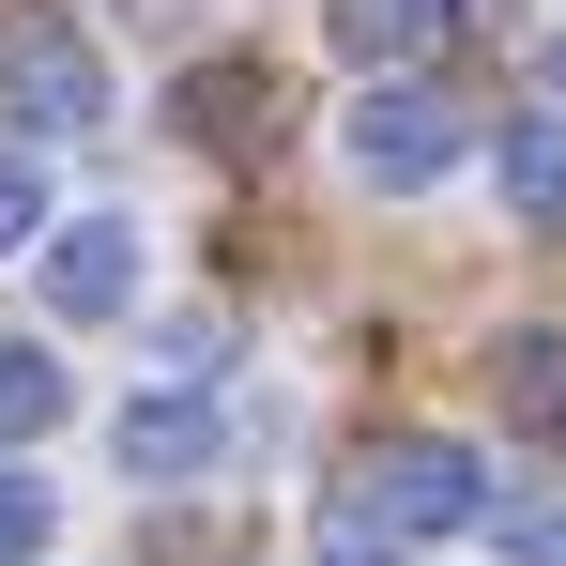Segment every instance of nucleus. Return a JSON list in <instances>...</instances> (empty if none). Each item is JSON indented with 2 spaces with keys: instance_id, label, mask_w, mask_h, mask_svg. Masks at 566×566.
<instances>
[{
  "instance_id": "1",
  "label": "nucleus",
  "mask_w": 566,
  "mask_h": 566,
  "mask_svg": "<svg viewBox=\"0 0 566 566\" xmlns=\"http://www.w3.org/2000/svg\"><path fill=\"white\" fill-rule=\"evenodd\" d=\"M353 536H382V552H429V536H474L490 521V444H460V429H398V444H368L353 460V505H337Z\"/></svg>"
},
{
  "instance_id": "2",
  "label": "nucleus",
  "mask_w": 566,
  "mask_h": 566,
  "mask_svg": "<svg viewBox=\"0 0 566 566\" xmlns=\"http://www.w3.org/2000/svg\"><path fill=\"white\" fill-rule=\"evenodd\" d=\"M337 169L368 199H444L474 169V107H444L429 77H368V93L337 107Z\"/></svg>"
},
{
  "instance_id": "3",
  "label": "nucleus",
  "mask_w": 566,
  "mask_h": 566,
  "mask_svg": "<svg viewBox=\"0 0 566 566\" xmlns=\"http://www.w3.org/2000/svg\"><path fill=\"white\" fill-rule=\"evenodd\" d=\"M107 107H123V77H107V46L77 15H15V31H0V123H15V154L107 138Z\"/></svg>"
},
{
  "instance_id": "4",
  "label": "nucleus",
  "mask_w": 566,
  "mask_h": 566,
  "mask_svg": "<svg viewBox=\"0 0 566 566\" xmlns=\"http://www.w3.org/2000/svg\"><path fill=\"white\" fill-rule=\"evenodd\" d=\"M31 291H46V322H138L154 306V230L138 214H46V245H31Z\"/></svg>"
},
{
  "instance_id": "5",
  "label": "nucleus",
  "mask_w": 566,
  "mask_h": 566,
  "mask_svg": "<svg viewBox=\"0 0 566 566\" xmlns=\"http://www.w3.org/2000/svg\"><path fill=\"white\" fill-rule=\"evenodd\" d=\"M214 444H230L214 382H138V398L107 413V460H123V490H199V474H214Z\"/></svg>"
},
{
  "instance_id": "6",
  "label": "nucleus",
  "mask_w": 566,
  "mask_h": 566,
  "mask_svg": "<svg viewBox=\"0 0 566 566\" xmlns=\"http://www.w3.org/2000/svg\"><path fill=\"white\" fill-rule=\"evenodd\" d=\"M444 31H460V0H322V46L353 77H413V46H444Z\"/></svg>"
},
{
  "instance_id": "7",
  "label": "nucleus",
  "mask_w": 566,
  "mask_h": 566,
  "mask_svg": "<svg viewBox=\"0 0 566 566\" xmlns=\"http://www.w3.org/2000/svg\"><path fill=\"white\" fill-rule=\"evenodd\" d=\"M490 185L521 230H552L566 214V107H521V123H490Z\"/></svg>"
},
{
  "instance_id": "8",
  "label": "nucleus",
  "mask_w": 566,
  "mask_h": 566,
  "mask_svg": "<svg viewBox=\"0 0 566 566\" xmlns=\"http://www.w3.org/2000/svg\"><path fill=\"white\" fill-rule=\"evenodd\" d=\"M185 138H214V154H276V77H261V62H214V77H199L185 62Z\"/></svg>"
},
{
  "instance_id": "9",
  "label": "nucleus",
  "mask_w": 566,
  "mask_h": 566,
  "mask_svg": "<svg viewBox=\"0 0 566 566\" xmlns=\"http://www.w3.org/2000/svg\"><path fill=\"white\" fill-rule=\"evenodd\" d=\"M62 413H77V368H62L46 337H0V460H31Z\"/></svg>"
},
{
  "instance_id": "10",
  "label": "nucleus",
  "mask_w": 566,
  "mask_h": 566,
  "mask_svg": "<svg viewBox=\"0 0 566 566\" xmlns=\"http://www.w3.org/2000/svg\"><path fill=\"white\" fill-rule=\"evenodd\" d=\"M505 413L521 429H566V322H521L505 337Z\"/></svg>"
},
{
  "instance_id": "11",
  "label": "nucleus",
  "mask_w": 566,
  "mask_h": 566,
  "mask_svg": "<svg viewBox=\"0 0 566 566\" xmlns=\"http://www.w3.org/2000/svg\"><path fill=\"white\" fill-rule=\"evenodd\" d=\"M46 552H62V490L31 460H0V566H46Z\"/></svg>"
},
{
  "instance_id": "12",
  "label": "nucleus",
  "mask_w": 566,
  "mask_h": 566,
  "mask_svg": "<svg viewBox=\"0 0 566 566\" xmlns=\"http://www.w3.org/2000/svg\"><path fill=\"white\" fill-rule=\"evenodd\" d=\"M474 536H505V566H566V505H552V490H490Z\"/></svg>"
},
{
  "instance_id": "13",
  "label": "nucleus",
  "mask_w": 566,
  "mask_h": 566,
  "mask_svg": "<svg viewBox=\"0 0 566 566\" xmlns=\"http://www.w3.org/2000/svg\"><path fill=\"white\" fill-rule=\"evenodd\" d=\"M46 214H62V199H46V169L0 138V261H31V245H46Z\"/></svg>"
},
{
  "instance_id": "14",
  "label": "nucleus",
  "mask_w": 566,
  "mask_h": 566,
  "mask_svg": "<svg viewBox=\"0 0 566 566\" xmlns=\"http://www.w3.org/2000/svg\"><path fill=\"white\" fill-rule=\"evenodd\" d=\"M107 15H123L138 46H199V15H214V0H107Z\"/></svg>"
},
{
  "instance_id": "15",
  "label": "nucleus",
  "mask_w": 566,
  "mask_h": 566,
  "mask_svg": "<svg viewBox=\"0 0 566 566\" xmlns=\"http://www.w3.org/2000/svg\"><path fill=\"white\" fill-rule=\"evenodd\" d=\"M306 566H413V552H382V536H353V521H337V536H306Z\"/></svg>"
},
{
  "instance_id": "16",
  "label": "nucleus",
  "mask_w": 566,
  "mask_h": 566,
  "mask_svg": "<svg viewBox=\"0 0 566 566\" xmlns=\"http://www.w3.org/2000/svg\"><path fill=\"white\" fill-rule=\"evenodd\" d=\"M552 107H566V31H552Z\"/></svg>"
}]
</instances>
